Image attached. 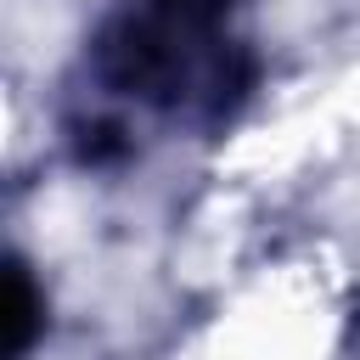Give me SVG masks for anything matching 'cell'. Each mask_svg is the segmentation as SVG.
Here are the masks:
<instances>
[{"label":"cell","mask_w":360,"mask_h":360,"mask_svg":"<svg viewBox=\"0 0 360 360\" xmlns=\"http://www.w3.org/2000/svg\"><path fill=\"white\" fill-rule=\"evenodd\" d=\"M231 34L219 0H129L96 62L118 96L163 112L219 107L231 84Z\"/></svg>","instance_id":"1"},{"label":"cell","mask_w":360,"mask_h":360,"mask_svg":"<svg viewBox=\"0 0 360 360\" xmlns=\"http://www.w3.org/2000/svg\"><path fill=\"white\" fill-rule=\"evenodd\" d=\"M34 326H39V304H34L28 270H22V264H6V332H0V343H6V360H17V354L28 349Z\"/></svg>","instance_id":"2"}]
</instances>
